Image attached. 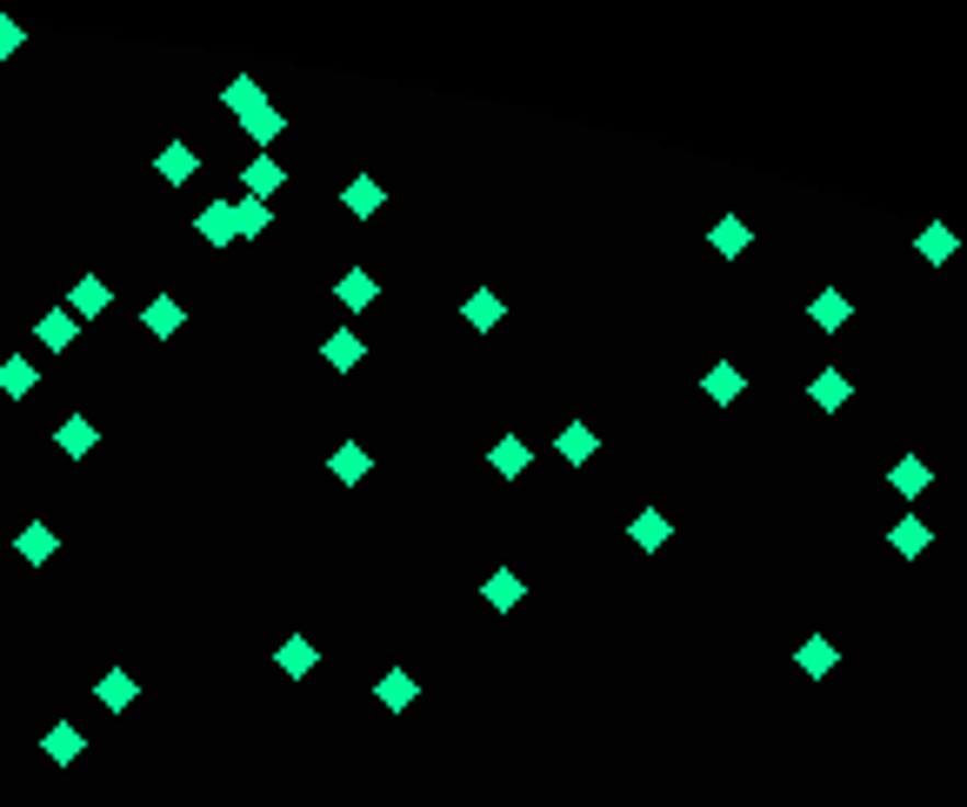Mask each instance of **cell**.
<instances>
[{"label":"cell","mask_w":967,"mask_h":807,"mask_svg":"<svg viewBox=\"0 0 967 807\" xmlns=\"http://www.w3.org/2000/svg\"><path fill=\"white\" fill-rule=\"evenodd\" d=\"M808 320H815V328H821V334H841V328H847V320H854V300H847L841 287H821V294L808 300Z\"/></svg>","instance_id":"obj_1"},{"label":"cell","mask_w":967,"mask_h":807,"mask_svg":"<svg viewBox=\"0 0 967 807\" xmlns=\"http://www.w3.org/2000/svg\"><path fill=\"white\" fill-rule=\"evenodd\" d=\"M707 240H714V254H720V261H741V254L754 248V234H748V220H741V214H720Z\"/></svg>","instance_id":"obj_2"},{"label":"cell","mask_w":967,"mask_h":807,"mask_svg":"<svg viewBox=\"0 0 967 807\" xmlns=\"http://www.w3.org/2000/svg\"><path fill=\"white\" fill-rule=\"evenodd\" d=\"M140 320H147V334H153V341H168V334H181V328H187V307H181L174 294H153Z\"/></svg>","instance_id":"obj_3"},{"label":"cell","mask_w":967,"mask_h":807,"mask_svg":"<svg viewBox=\"0 0 967 807\" xmlns=\"http://www.w3.org/2000/svg\"><path fill=\"white\" fill-rule=\"evenodd\" d=\"M460 320H467L474 334H488V328H501V320H508V300H501V294H488V287H474V294H467V307H460Z\"/></svg>","instance_id":"obj_4"},{"label":"cell","mask_w":967,"mask_h":807,"mask_svg":"<svg viewBox=\"0 0 967 807\" xmlns=\"http://www.w3.org/2000/svg\"><path fill=\"white\" fill-rule=\"evenodd\" d=\"M54 447H60V454H73V461H80V454H94V447H101V428H94V421H88V414H67V421H60V428H54Z\"/></svg>","instance_id":"obj_5"},{"label":"cell","mask_w":967,"mask_h":807,"mask_svg":"<svg viewBox=\"0 0 967 807\" xmlns=\"http://www.w3.org/2000/svg\"><path fill=\"white\" fill-rule=\"evenodd\" d=\"M834 661H841V648H834L828 634H808V640L794 648V668H800V674H815V681H821V674H834Z\"/></svg>","instance_id":"obj_6"},{"label":"cell","mask_w":967,"mask_h":807,"mask_svg":"<svg viewBox=\"0 0 967 807\" xmlns=\"http://www.w3.org/2000/svg\"><path fill=\"white\" fill-rule=\"evenodd\" d=\"M194 227H201V240H214V248H234V240H240V227H234V201H207Z\"/></svg>","instance_id":"obj_7"},{"label":"cell","mask_w":967,"mask_h":807,"mask_svg":"<svg viewBox=\"0 0 967 807\" xmlns=\"http://www.w3.org/2000/svg\"><path fill=\"white\" fill-rule=\"evenodd\" d=\"M67 314H73V320L107 314V281H101V274H80V281H73V294H67Z\"/></svg>","instance_id":"obj_8"},{"label":"cell","mask_w":967,"mask_h":807,"mask_svg":"<svg viewBox=\"0 0 967 807\" xmlns=\"http://www.w3.org/2000/svg\"><path fill=\"white\" fill-rule=\"evenodd\" d=\"M153 168H160V181H174V187H187V181L201 174V154H194L187 140H174V147H160V160H153Z\"/></svg>","instance_id":"obj_9"},{"label":"cell","mask_w":967,"mask_h":807,"mask_svg":"<svg viewBox=\"0 0 967 807\" xmlns=\"http://www.w3.org/2000/svg\"><path fill=\"white\" fill-rule=\"evenodd\" d=\"M888 547H895V554H908V560H921V554L934 547V527H928L921 514H908V521H895V527H888Z\"/></svg>","instance_id":"obj_10"},{"label":"cell","mask_w":967,"mask_h":807,"mask_svg":"<svg viewBox=\"0 0 967 807\" xmlns=\"http://www.w3.org/2000/svg\"><path fill=\"white\" fill-rule=\"evenodd\" d=\"M847 394H854V387H847V374H841V367H821V374L808 380V400H815V408H828V414H841V408H847Z\"/></svg>","instance_id":"obj_11"},{"label":"cell","mask_w":967,"mask_h":807,"mask_svg":"<svg viewBox=\"0 0 967 807\" xmlns=\"http://www.w3.org/2000/svg\"><path fill=\"white\" fill-rule=\"evenodd\" d=\"M554 447H560V461H568V467H588V461H594V447H601V434H594L588 421H568Z\"/></svg>","instance_id":"obj_12"},{"label":"cell","mask_w":967,"mask_h":807,"mask_svg":"<svg viewBox=\"0 0 967 807\" xmlns=\"http://www.w3.org/2000/svg\"><path fill=\"white\" fill-rule=\"evenodd\" d=\"M521 594H527V588H521V575H514V568H494V575H488V588H480V601H488L494 614H514V607H521Z\"/></svg>","instance_id":"obj_13"},{"label":"cell","mask_w":967,"mask_h":807,"mask_svg":"<svg viewBox=\"0 0 967 807\" xmlns=\"http://www.w3.org/2000/svg\"><path fill=\"white\" fill-rule=\"evenodd\" d=\"M888 488H895V495H908V501H914V495H928V488H934V467H928V461H914V454H908V461H895V467H888Z\"/></svg>","instance_id":"obj_14"},{"label":"cell","mask_w":967,"mask_h":807,"mask_svg":"<svg viewBox=\"0 0 967 807\" xmlns=\"http://www.w3.org/2000/svg\"><path fill=\"white\" fill-rule=\"evenodd\" d=\"M220 101H227V114H240V121H248L254 107H268V94H261V80H254V73H234L227 88H220Z\"/></svg>","instance_id":"obj_15"},{"label":"cell","mask_w":967,"mask_h":807,"mask_svg":"<svg viewBox=\"0 0 967 807\" xmlns=\"http://www.w3.org/2000/svg\"><path fill=\"white\" fill-rule=\"evenodd\" d=\"M701 394L720 400V408H728V400H741V367H735V361H714V367L701 374Z\"/></svg>","instance_id":"obj_16"},{"label":"cell","mask_w":967,"mask_h":807,"mask_svg":"<svg viewBox=\"0 0 967 807\" xmlns=\"http://www.w3.org/2000/svg\"><path fill=\"white\" fill-rule=\"evenodd\" d=\"M281 181H287V174H281V160H268V154H261V160H248V168H240V187H248L254 201L281 194Z\"/></svg>","instance_id":"obj_17"},{"label":"cell","mask_w":967,"mask_h":807,"mask_svg":"<svg viewBox=\"0 0 967 807\" xmlns=\"http://www.w3.org/2000/svg\"><path fill=\"white\" fill-rule=\"evenodd\" d=\"M34 334H41V348L67 354V348H73V334H80V320H73L67 307H54V314H41V328H34Z\"/></svg>","instance_id":"obj_18"},{"label":"cell","mask_w":967,"mask_h":807,"mask_svg":"<svg viewBox=\"0 0 967 807\" xmlns=\"http://www.w3.org/2000/svg\"><path fill=\"white\" fill-rule=\"evenodd\" d=\"M668 534H674V521H668V514H655V508H648V514H634V527H627V541H634L640 554L668 547Z\"/></svg>","instance_id":"obj_19"},{"label":"cell","mask_w":967,"mask_h":807,"mask_svg":"<svg viewBox=\"0 0 967 807\" xmlns=\"http://www.w3.org/2000/svg\"><path fill=\"white\" fill-rule=\"evenodd\" d=\"M341 201H348V214H354V220H374V214H380V201H387V194H380V181H374V174H354V181H348V194H341Z\"/></svg>","instance_id":"obj_20"},{"label":"cell","mask_w":967,"mask_h":807,"mask_svg":"<svg viewBox=\"0 0 967 807\" xmlns=\"http://www.w3.org/2000/svg\"><path fill=\"white\" fill-rule=\"evenodd\" d=\"M41 754L47 761H80V754H88V735H80V728H67V720H60V728H47V741H41Z\"/></svg>","instance_id":"obj_21"},{"label":"cell","mask_w":967,"mask_h":807,"mask_svg":"<svg viewBox=\"0 0 967 807\" xmlns=\"http://www.w3.org/2000/svg\"><path fill=\"white\" fill-rule=\"evenodd\" d=\"M488 461H494V474H501V480H521V474H527V441H521V434H501Z\"/></svg>","instance_id":"obj_22"},{"label":"cell","mask_w":967,"mask_h":807,"mask_svg":"<svg viewBox=\"0 0 967 807\" xmlns=\"http://www.w3.org/2000/svg\"><path fill=\"white\" fill-rule=\"evenodd\" d=\"M34 387H41V367H34L27 354L0 361V394H14V400H21V394H34Z\"/></svg>","instance_id":"obj_23"},{"label":"cell","mask_w":967,"mask_h":807,"mask_svg":"<svg viewBox=\"0 0 967 807\" xmlns=\"http://www.w3.org/2000/svg\"><path fill=\"white\" fill-rule=\"evenodd\" d=\"M320 354H328V367H334V374H354L367 348H361V334H348V328H341V334H328V348H320Z\"/></svg>","instance_id":"obj_24"},{"label":"cell","mask_w":967,"mask_h":807,"mask_svg":"<svg viewBox=\"0 0 967 807\" xmlns=\"http://www.w3.org/2000/svg\"><path fill=\"white\" fill-rule=\"evenodd\" d=\"M914 240H921V261H928V268H947V261H954V248H960V240H954L947 227H934V220H928Z\"/></svg>","instance_id":"obj_25"},{"label":"cell","mask_w":967,"mask_h":807,"mask_svg":"<svg viewBox=\"0 0 967 807\" xmlns=\"http://www.w3.org/2000/svg\"><path fill=\"white\" fill-rule=\"evenodd\" d=\"M334 294H341V300H348V307H354V314H361V307H374V300H380V287H374V274H367V268H348V274H341V287H334Z\"/></svg>","instance_id":"obj_26"},{"label":"cell","mask_w":967,"mask_h":807,"mask_svg":"<svg viewBox=\"0 0 967 807\" xmlns=\"http://www.w3.org/2000/svg\"><path fill=\"white\" fill-rule=\"evenodd\" d=\"M374 694H380V707H387V714H400V707H414V694H421V687H414V674H400V668H394V674H380V687H374Z\"/></svg>","instance_id":"obj_27"},{"label":"cell","mask_w":967,"mask_h":807,"mask_svg":"<svg viewBox=\"0 0 967 807\" xmlns=\"http://www.w3.org/2000/svg\"><path fill=\"white\" fill-rule=\"evenodd\" d=\"M328 467H334V480H367V467H374V461H367V447H361V441H341Z\"/></svg>","instance_id":"obj_28"},{"label":"cell","mask_w":967,"mask_h":807,"mask_svg":"<svg viewBox=\"0 0 967 807\" xmlns=\"http://www.w3.org/2000/svg\"><path fill=\"white\" fill-rule=\"evenodd\" d=\"M94 694H101V707H114V714H121V707H134V701H140V681H134V674H101V687H94Z\"/></svg>","instance_id":"obj_29"},{"label":"cell","mask_w":967,"mask_h":807,"mask_svg":"<svg viewBox=\"0 0 967 807\" xmlns=\"http://www.w3.org/2000/svg\"><path fill=\"white\" fill-rule=\"evenodd\" d=\"M274 661H281L294 681H300V674H314V640H300V634H294V640H281V648H274Z\"/></svg>","instance_id":"obj_30"},{"label":"cell","mask_w":967,"mask_h":807,"mask_svg":"<svg viewBox=\"0 0 967 807\" xmlns=\"http://www.w3.org/2000/svg\"><path fill=\"white\" fill-rule=\"evenodd\" d=\"M240 127H248V134L268 147V140H281V134H287V114H281V107H254V114L240 121Z\"/></svg>","instance_id":"obj_31"},{"label":"cell","mask_w":967,"mask_h":807,"mask_svg":"<svg viewBox=\"0 0 967 807\" xmlns=\"http://www.w3.org/2000/svg\"><path fill=\"white\" fill-rule=\"evenodd\" d=\"M54 554V527L47 521H34V527H21V560H34V568H41V560Z\"/></svg>","instance_id":"obj_32"},{"label":"cell","mask_w":967,"mask_h":807,"mask_svg":"<svg viewBox=\"0 0 967 807\" xmlns=\"http://www.w3.org/2000/svg\"><path fill=\"white\" fill-rule=\"evenodd\" d=\"M234 227H240V240L261 234V227H268V201H254V194H248V201H234Z\"/></svg>","instance_id":"obj_33"},{"label":"cell","mask_w":967,"mask_h":807,"mask_svg":"<svg viewBox=\"0 0 967 807\" xmlns=\"http://www.w3.org/2000/svg\"><path fill=\"white\" fill-rule=\"evenodd\" d=\"M21 47H27V34H21V27H14V21H0V60H14V54H21Z\"/></svg>","instance_id":"obj_34"}]
</instances>
